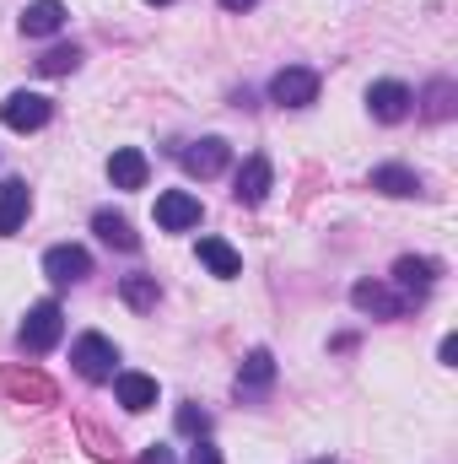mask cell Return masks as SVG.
I'll list each match as a JSON object with an SVG mask.
<instances>
[{
  "label": "cell",
  "mask_w": 458,
  "mask_h": 464,
  "mask_svg": "<svg viewBox=\"0 0 458 464\" xmlns=\"http://www.w3.org/2000/svg\"><path fill=\"white\" fill-rule=\"evenodd\" d=\"M227 140L222 135H205V140H195V146H184V168L195 173V179H216L222 168H227Z\"/></svg>",
  "instance_id": "obj_10"
},
{
  "label": "cell",
  "mask_w": 458,
  "mask_h": 464,
  "mask_svg": "<svg viewBox=\"0 0 458 464\" xmlns=\"http://www.w3.org/2000/svg\"><path fill=\"white\" fill-rule=\"evenodd\" d=\"M114 394L124 411H151L157 405V378L151 372H114Z\"/></svg>",
  "instance_id": "obj_14"
},
{
  "label": "cell",
  "mask_w": 458,
  "mask_h": 464,
  "mask_svg": "<svg viewBox=\"0 0 458 464\" xmlns=\"http://www.w3.org/2000/svg\"><path fill=\"white\" fill-rule=\"evenodd\" d=\"M432 281H437V265H432V259L405 254V259L394 265V292H399L405 303H421V297L432 292Z\"/></svg>",
  "instance_id": "obj_8"
},
{
  "label": "cell",
  "mask_w": 458,
  "mask_h": 464,
  "mask_svg": "<svg viewBox=\"0 0 458 464\" xmlns=\"http://www.w3.org/2000/svg\"><path fill=\"white\" fill-rule=\"evenodd\" d=\"M270 98H275L281 109H308V103L319 98V71H308V65H286V71H275Z\"/></svg>",
  "instance_id": "obj_3"
},
{
  "label": "cell",
  "mask_w": 458,
  "mask_h": 464,
  "mask_svg": "<svg viewBox=\"0 0 458 464\" xmlns=\"http://www.w3.org/2000/svg\"><path fill=\"white\" fill-rule=\"evenodd\" d=\"M157 227L162 232L200 227V200H195L189 189H167V195H157Z\"/></svg>",
  "instance_id": "obj_7"
},
{
  "label": "cell",
  "mask_w": 458,
  "mask_h": 464,
  "mask_svg": "<svg viewBox=\"0 0 458 464\" xmlns=\"http://www.w3.org/2000/svg\"><path fill=\"white\" fill-rule=\"evenodd\" d=\"M367 109H372V119H383V124H399V119H410V109H415V92L405 82H372L367 87Z\"/></svg>",
  "instance_id": "obj_5"
},
{
  "label": "cell",
  "mask_w": 458,
  "mask_h": 464,
  "mask_svg": "<svg viewBox=\"0 0 458 464\" xmlns=\"http://www.w3.org/2000/svg\"><path fill=\"white\" fill-rule=\"evenodd\" d=\"M248 5H259V0H222V11H248Z\"/></svg>",
  "instance_id": "obj_27"
},
{
  "label": "cell",
  "mask_w": 458,
  "mask_h": 464,
  "mask_svg": "<svg viewBox=\"0 0 458 464\" xmlns=\"http://www.w3.org/2000/svg\"><path fill=\"white\" fill-rule=\"evenodd\" d=\"M146 173H151V162H146L140 146H119L114 157H109V179H114V189H146Z\"/></svg>",
  "instance_id": "obj_13"
},
{
  "label": "cell",
  "mask_w": 458,
  "mask_h": 464,
  "mask_svg": "<svg viewBox=\"0 0 458 464\" xmlns=\"http://www.w3.org/2000/svg\"><path fill=\"white\" fill-rule=\"evenodd\" d=\"M65 27V5L60 0H33L27 11H22V33L27 38H49V33H60Z\"/></svg>",
  "instance_id": "obj_15"
},
{
  "label": "cell",
  "mask_w": 458,
  "mask_h": 464,
  "mask_svg": "<svg viewBox=\"0 0 458 464\" xmlns=\"http://www.w3.org/2000/svg\"><path fill=\"white\" fill-rule=\"evenodd\" d=\"M71 362H76V372H81V378L109 383V378L119 372V346L109 341V335H98V330H92V335H81V341L71 346Z\"/></svg>",
  "instance_id": "obj_2"
},
{
  "label": "cell",
  "mask_w": 458,
  "mask_h": 464,
  "mask_svg": "<svg viewBox=\"0 0 458 464\" xmlns=\"http://www.w3.org/2000/svg\"><path fill=\"white\" fill-rule=\"evenodd\" d=\"M76 65H81V49H76V44H60V49H49V54L38 60L43 76H71Z\"/></svg>",
  "instance_id": "obj_21"
},
{
  "label": "cell",
  "mask_w": 458,
  "mask_h": 464,
  "mask_svg": "<svg viewBox=\"0 0 458 464\" xmlns=\"http://www.w3.org/2000/svg\"><path fill=\"white\" fill-rule=\"evenodd\" d=\"M205 427H211V416H205V411H195V405H184V411H178V432H189V438H195V432H205Z\"/></svg>",
  "instance_id": "obj_23"
},
{
  "label": "cell",
  "mask_w": 458,
  "mask_h": 464,
  "mask_svg": "<svg viewBox=\"0 0 458 464\" xmlns=\"http://www.w3.org/2000/svg\"><path fill=\"white\" fill-rule=\"evenodd\" d=\"M60 335H65V314H60V303H33L27 319H22V330H16V346L27 351V356H43V351L60 346Z\"/></svg>",
  "instance_id": "obj_1"
},
{
  "label": "cell",
  "mask_w": 458,
  "mask_h": 464,
  "mask_svg": "<svg viewBox=\"0 0 458 464\" xmlns=\"http://www.w3.org/2000/svg\"><path fill=\"white\" fill-rule=\"evenodd\" d=\"M200 259H205V270L222 276V281L243 276V254H237L232 243H222V237H200Z\"/></svg>",
  "instance_id": "obj_16"
},
{
  "label": "cell",
  "mask_w": 458,
  "mask_h": 464,
  "mask_svg": "<svg viewBox=\"0 0 458 464\" xmlns=\"http://www.w3.org/2000/svg\"><path fill=\"white\" fill-rule=\"evenodd\" d=\"M448 98H453V87H448V82H437V87H432V119L448 114Z\"/></svg>",
  "instance_id": "obj_24"
},
{
  "label": "cell",
  "mask_w": 458,
  "mask_h": 464,
  "mask_svg": "<svg viewBox=\"0 0 458 464\" xmlns=\"http://www.w3.org/2000/svg\"><path fill=\"white\" fill-rule=\"evenodd\" d=\"M151 5H167V0H151Z\"/></svg>",
  "instance_id": "obj_28"
},
{
  "label": "cell",
  "mask_w": 458,
  "mask_h": 464,
  "mask_svg": "<svg viewBox=\"0 0 458 464\" xmlns=\"http://www.w3.org/2000/svg\"><path fill=\"white\" fill-rule=\"evenodd\" d=\"M92 232H98L109 248H124V254H135V248H140V237L129 232V222H124L119 211H98V217H92Z\"/></svg>",
  "instance_id": "obj_18"
},
{
  "label": "cell",
  "mask_w": 458,
  "mask_h": 464,
  "mask_svg": "<svg viewBox=\"0 0 458 464\" xmlns=\"http://www.w3.org/2000/svg\"><path fill=\"white\" fill-rule=\"evenodd\" d=\"M140 464H173V449H162V443H151V449L140 454Z\"/></svg>",
  "instance_id": "obj_26"
},
{
  "label": "cell",
  "mask_w": 458,
  "mask_h": 464,
  "mask_svg": "<svg viewBox=\"0 0 458 464\" xmlns=\"http://www.w3.org/2000/svg\"><path fill=\"white\" fill-rule=\"evenodd\" d=\"M119 297H124L129 308H140V314H146V308H157V297H162V292H157V276H124V281H119Z\"/></svg>",
  "instance_id": "obj_19"
},
{
  "label": "cell",
  "mask_w": 458,
  "mask_h": 464,
  "mask_svg": "<svg viewBox=\"0 0 458 464\" xmlns=\"http://www.w3.org/2000/svg\"><path fill=\"white\" fill-rule=\"evenodd\" d=\"M27 211H33V189H27V179H0V232L11 237V232L27 222Z\"/></svg>",
  "instance_id": "obj_11"
},
{
  "label": "cell",
  "mask_w": 458,
  "mask_h": 464,
  "mask_svg": "<svg viewBox=\"0 0 458 464\" xmlns=\"http://www.w3.org/2000/svg\"><path fill=\"white\" fill-rule=\"evenodd\" d=\"M270 378H275V356H270V351H248V362H243L237 383H248V389H264Z\"/></svg>",
  "instance_id": "obj_20"
},
{
  "label": "cell",
  "mask_w": 458,
  "mask_h": 464,
  "mask_svg": "<svg viewBox=\"0 0 458 464\" xmlns=\"http://www.w3.org/2000/svg\"><path fill=\"white\" fill-rule=\"evenodd\" d=\"M49 114H54V109H49V98H38V92H11V98L0 103V124H5V130H22V135H27V130H43Z\"/></svg>",
  "instance_id": "obj_6"
},
{
  "label": "cell",
  "mask_w": 458,
  "mask_h": 464,
  "mask_svg": "<svg viewBox=\"0 0 458 464\" xmlns=\"http://www.w3.org/2000/svg\"><path fill=\"white\" fill-rule=\"evenodd\" d=\"M270 179H275V173H270V157H259V151H253V157L237 168V189H232V195H237V206H259V200L270 195Z\"/></svg>",
  "instance_id": "obj_12"
},
{
  "label": "cell",
  "mask_w": 458,
  "mask_h": 464,
  "mask_svg": "<svg viewBox=\"0 0 458 464\" xmlns=\"http://www.w3.org/2000/svg\"><path fill=\"white\" fill-rule=\"evenodd\" d=\"M0 389H11V394H33V400H54V389H49L38 372H0Z\"/></svg>",
  "instance_id": "obj_22"
},
{
  "label": "cell",
  "mask_w": 458,
  "mask_h": 464,
  "mask_svg": "<svg viewBox=\"0 0 458 464\" xmlns=\"http://www.w3.org/2000/svg\"><path fill=\"white\" fill-rule=\"evenodd\" d=\"M189 464H222V454H216L211 443H195V449H189Z\"/></svg>",
  "instance_id": "obj_25"
},
{
  "label": "cell",
  "mask_w": 458,
  "mask_h": 464,
  "mask_svg": "<svg viewBox=\"0 0 458 464\" xmlns=\"http://www.w3.org/2000/svg\"><path fill=\"white\" fill-rule=\"evenodd\" d=\"M372 189H383V195H394V200H410V195H421V179L410 173V168H372Z\"/></svg>",
  "instance_id": "obj_17"
},
{
  "label": "cell",
  "mask_w": 458,
  "mask_h": 464,
  "mask_svg": "<svg viewBox=\"0 0 458 464\" xmlns=\"http://www.w3.org/2000/svg\"><path fill=\"white\" fill-rule=\"evenodd\" d=\"M43 276L60 281V286H76V281L92 276V254H87L81 243H54V248L43 254Z\"/></svg>",
  "instance_id": "obj_4"
},
{
  "label": "cell",
  "mask_w": 458,
  "mask_h": 464,
  "mask_svg": "<svg viewBox=\"0 0 458 464\" xmlns=\"http://www.w3.org/2000/svg\"><path fill=\"white\" fill-rule=\"evenodd\" d=\"M350 303L361 308V314H377V319H399L410 303L394 292V286H383V281H356L350 286Z\"/></svg>",
  "instance_id": "obj_9"
}]
</instances>
